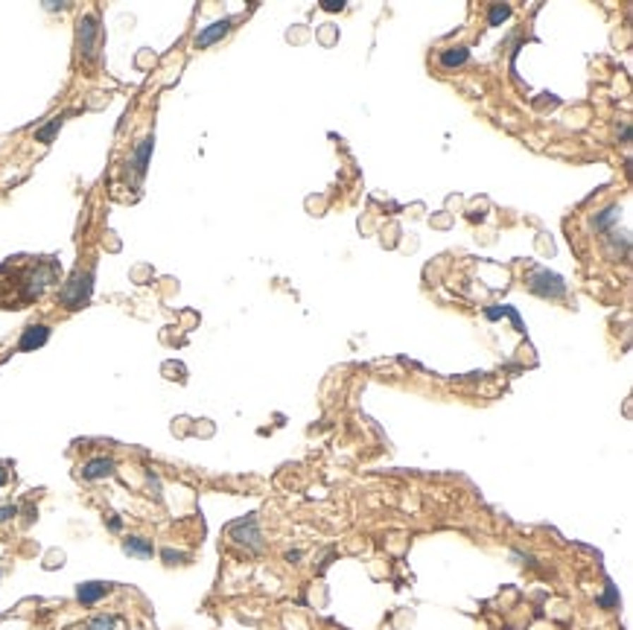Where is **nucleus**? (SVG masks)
Listing matches in <instances>:
<instances>
[{
	"mask_svg": "<svg viewBox=\"0 0 633 630\" xmlns=\"http://www.w3.org/2000/svg\"><path fill=\"white\" fill-rule=\"evenodd\" d=\"M59 280L56 257H12L0 266V303L18 310L20 303H32L44 295L47 286Z\"/></svg>",
	"mask_w": 633,
	"mask_h": 630,
	"instance_id": "obj_1",
	"label": "nucleus"
},
{
	"mask_svg": "<svg viewBox=\"0 0 633 630\" xmlns=\"http://www.w3.org/2000/svg\"><path fill=\"white\" fill-rule=\"evenodd\" d=\"M91 292H94V272H73V277L61 286L59 301L68 310H79V307H85V303H88Z\"/></svg>",
	"mask_w": 633,
	"mask_h": 630,
	"instance_id": "obj_2",
	"label": "nucleus"
},
{
	"mask_svg": "<svg viewBox=\"0 0 633 630\" xmlns=\"http://www.w3.org/2000/svg\"><path fill=\"white\" fill-rule=\"evenodd\" d=\"M228 534H231L234 543H243V546H248V549H254V552L263 549V537H260L257 516H254V514H251V516H243V519H236V523H231Z\"/></svg>",
	"mask_w": 633,
	"mask_h": 630,
	"instance_id": "obj_3",
	"label": "nucleus"
},
{
	"mask_svg": "<svg viewBox=\"0 0 633 630\" xmlns=\"http://www.w3.org/2000/svg\"><path fill=\"white\" fill-rule=\"evenodd\" d=\"M529 286H531V292L534 295H540V298H560L563 292H566V284L557 277V274H552V272H545V269H540V272H534L531 277H529Z\"/></svg>",
	"mask_w": 633,
	"mask_h": 630,
	"instance_id": "obj_4",
	"label": "nucleus"
},
{
	"mask_svg": "<svg viewBox=\"0 0 633 630\" xmlns=\"http://www.w3.org/2000/svg\"><path fill=\"white\" fill-rule=\"evenodd\" d=\"M47 339H50L47 324H30V327L24 330V336H20V341H18V351H24V353L38 351V347L47 344Z\"/></svg>",
	"mask_w": 633,
	"mask_h": 630,
	"instance_id": "obj_5",
	"label": "nucleus"
},
{
	"mask_svg": "<svg viewBox=\"0 0 633 630\" xmlns=\"http://www.w3.org/2000/svg\"><path fill=\"white\" fill-rule=\"evenodd\" d=\"M117 470V464H114V459H91L88 464L82 467V479H88V482H97V479H108Z\"/></svg>",
	"mask_w": 633,
	"mask_h": 630,
	"instance_id": "obj_6",
	"label": "nucleus"
},
{
	"mask_svg": "<svg viewBox=\"0 0 633 630\" xmlns=\"http://www.w3.org/2000/svg\"><path fill=\"white\" fill-rule=\"evenodd\" d=\"M228 30H231V18L213 20L210 27H205L199 35H195V47H210V44H216L222 35H228Z\"/></svg>",
	"mask_w": 633,
	"mask_h": 630,
	"instance_id": "obj_7",
	"label": "nucleus"
},
{
	"mask_svg": "<svg viewBox=\"0 0 633 630\" xmlns=\"http://www.w3.org/2000/svg\"><path fill=\"white\" fill-rule=\"evenodd\" d=\"M97 35H100L97 18H82V24H79V50H82V56H91L94 53Z\"/></svg>",
	"mask_w": 633,
	"mask_h": 630,
	"instance_id": "obj_8",
	"label": "nucleus"
},
{
	"mask_svg": "<svg viewBox=\"0 0 633 630\" xmlns=\"http://www.w3.org/2000/svg\"><path fill=\"white\" fill-rule=\"evenodd\" d=\"M105 593H108V583H97V581H91V583H82V586H79V590H76V598H79V604L91 607V604H97Z\"/></svg>",
	"mask_w": 633,
	"mask_h": 630,
	"instance_id": "obj_9",
	"label": "nucleus"
},
{
	"mask_svg": "<svg viewBox=\"0 0 633 630\" xmlns=\"http://www.w3.org/2000/svg\"><path fill=\"white\" fill-rule=\"evenodd\" d=\"M123 549H126V555H135V557H152V540H146V537H126Z\"/></svg>",
	"mask_w": 633,
	"mask_h": 630,
	"instance_id": "obj_10",
	"label": "nucleus"
},
{
	"mask_svg": "<svg viewBox=\"0 0 633 630\" xmlns=\"http://www.w3.org/2000/svg\"><path fill=\"white\" fill-rule=\"evenodd\" d=\"M470 59V50L467 47H450L441 53V64L444 68H458V64H464Z\"/></svg>",
	"mask_w": 633,
	"mask_h": 630,
	"instance_id": "obj_11",
	"label": "nucleus"
},
{
	"mask_svg": "<svg viewBox=\"0 0 633 630\" xmlns=\"http://www.w3.org/2000/svg\"><path fill=\"white\" fill-rule=\"evenodd\" d=\"M485 315H488L490 321H496V318H502V315H508V318L514 321V327L522 333V318H519V313H517L514 307H488V310H485Z\"/></svg>",
	"mask_w": 633,
	"mask_h": 630,
	"instance_id": "obj_12",
	"label": "nucleus"
},
{
	"mask_svg": "<svg viewBox=\"0 0 633 630\" xmlns=\"http://www.w3.org/2000/svg\"><path fill=\"white\" fill-rule=\"evenodd\" d=\"M149 152H152V138H146V140H140V146H138V152H135V169L140 172H146V164H149Z\"/></svg>",
	"mask_w": 633,
	"mask_h": 630,
	"instance_id": "obj_13",
	"label": "nucleus"
},
{
	"mask_svg": "<svg viewBox=\"0 0 633 630\" xmlns=\"http://www.w3.org/2000/svg\"><path fill=\"white\" fill-rule=\"evenodd\" d=\"M61 123H64V117H56V120H53V123H47L44 128H38V132H35V140H41V143H50V140L56 138V132L61 128Z\"/></svg>",
	"mask_w": 633,
	"mask_h": 630,
	"instance_id": "obj_14",
	"label": "nucleus"
},
{
	"mask_svg": "<svg viewBox=\"0 0 633 630\" xmlns=\"http://www.w3.org/2000/svg\"><path fill=\"white\" fill-rule=\"evenodd\" d=\"M616 219H619V207H607V210H601V213L596 216V228L604 231L610 222H616Z\"/></svg>",
	"mask_w": 633,
	"mask_h": 630,
	"instance_id": "obj_15",
	"label": "nucleus"
},
{
	"mask_svg": "<svg viewBox=\"0 0 633 630\" xmlns=\"http://www.w3.org/2000/svg\"><path fill=\"white\" fill-rule=\"evenodd\" d=\"M114 624H117V619H111V616H97L88 624V630H114Z\"/></svg>",
	"mask_w": 633,
	"mask_h": 630,
	"instance_id": "obj_16",
	"label": "nucleus"
},
{
	"mask_svg": "<svg viewBox=\"0 0 633 630\" xmlns=\"http://www.w3.org/2000/svg\"><path fill=\"white\" fill-rule=\"evenodd\" d=\"M508 15H511V6H493L490 9V27H499Z\"/></svg>",
	"mask_w": 633,
	"mask_h": 630,
	"instance_id": "obj_17",
	"label": "nucleus"
},
{
	"mask_svg": "<svg viewBox=\"0 0 633 630\" xmlns=\"http://www.w3.org/2000/svg\"><path fill=\"white\" fill-rule=\"evenodd\" d=\"M616 601H619V598H616V586H613V583H607V593H604V598H601L598 604H601V607H616Z\"/></svg>",
	"mask_w": 633,
	"mask_h": 630,
	"instance_id": "obj_18",
	"label": "nucleus"
},
{
	"mask_svg": "<svg viewBox=\"0 0 633 630\" xmlns=\"http://www.w3.org/2000/svg\"><path fill=\"white\" fill-rule=\"evenodd\" d=\"M164 560H167V563H184V560H187V555H181V552H172V549H164Z\"/></svg>",
	"mask_w": 633,
	"mask_h": 630,
	"instance_id": "obj_19",
	"label": "nucleus"
},
{
	"mask_svg": "<svg viewBox=\"0 0 633 630\" xmlns=\"http://www.w3.org/2000/svg\"><path fill=\"white\" fill-rule=\"evenodd\" d=\"M321 6H324L327 12H339V9H344V4H342V0H324Z\"/></svg>",
	"mask_w": 633,
	"mask_h": 630,
	"instance_id": "obj_20",
	"label": "nucleus"
},
{
	"mask_svg": "<svg viewBox=\"0 0 633 630\" xmlns=\"http://www.w3.org/2000/svg\"><path fill=\"white\" fill-rule=\"evenodd\" d=\"M15 514H18V508H15V505L0 508V523H4V519H9V516H15Z\"/></svg>",
	"mask_w": 633,
	"mask_h": 630,
	"instance_id": "obj_21",
	"label": "nucleus"
},
{
	"mask_svg": "<svg viewBox=\"0 0 633 630\" xmlns=\"http://www.w3.org/2000/svg\"><path fill=\"white\" fill-rule=\"evenodd\" d=\"M6 482H9V473H6L4 467H0V485H6Z\"/></svg>",
	"mask_w": 633,
	"mask_h": 630,
	"instance_id": "obj_22",
	"label": "nucleus"
},
{
	"mask_svg": "<svg viewBox=\"0 0 633 630\" xmlns=\"http://www.w3.org/2000/svg\"><path fill=\"white\" fill-rule=\"evenodd\" d=\"M287 560H289V563H292V560H301V552H289Z\"/></svg>",
	"mask_w": 633,
	"mask_h": 630,
	"instance_id": "obj_23",
	"label": "nucleus"
}]
</instances>
